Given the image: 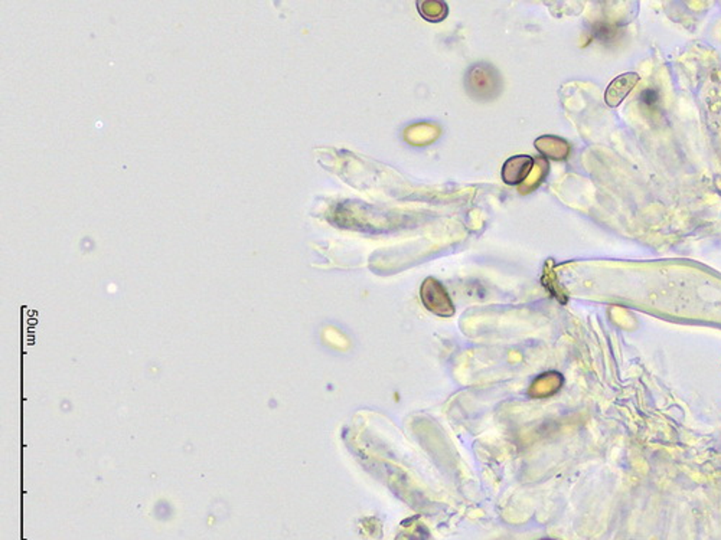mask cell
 I'll use <instances>...</instances> for the list:
<instances>
[{"instance_id":"1","label":"cell","mask_w":721,"mask_h":540,"mask_svg":"<svg viewBox=\"0 0 721 540\" xmlns=\"http://www.w3.org/2000/svg\"><path fill=\"white\" fill-rule=\"evenodd\" d=\"M504 81L499 71L488 64L479 62L472 65L465 75V89L476 101H492L502 92Z\"/></svg>"},{"instance_id":"2","label":"cell","mask_w":721,"mask_h":540,"mask_svg":"<svg viewBox=\"0 0 721 540\" xmlns=\"http://www.w3.org/2000/svg\"><path fill=\"white\" fill-rule=\"evenodd\" d=\"M420 299L424 307L433 314L440 317H450L455 314V304L449 292L436 278L428 277L423 281L420 288Z\"/></svg>"},{"instance_id":"3","label":"cell","mask_w":721,"mask_h":540,"mask_svg":"<svg viewBox=\"0 0 721 540\" xmlns=\"http://www.w3.org/2000/svg\"><path fill=\"white\" fill-rule=\"evenodd\" d=\"M536 160L531 156L516 155L509 158L502 166V180L509 186H518L530 177Z\"/></svg>"},{"instance_id":"4","label":"cell","mask_w":721,"mask_h":540,"mask_svg":"<svg viewBox=\"0 0 721 540\" xmlns=\"http://www.w3.org/2000/svg\"><path fill=\"white\" fill-rule=\"evenodd\" d=\"M641 77L636 72H624L616 77L605 92V103L609 107H617L638 85Z\"/></svg>"},{"instance_id":"5","label":"cell","mask_w":721,"mask_h":540,"mask_svg":"<svg viewBox=\"0 0 721 540\" xmlns=\"http://www.w3.org/2000/svg\"><path fill=\"white\" fill-rule=\"evenodd\" d=\"M534 145L543 156L553 160H563L570 153L568 143L555 136H541L534 141Z\"/></svg>"},{"instance_id":"6","label":"cell","mask_w":721,"mask_h":540,"mask_svg":"<svg viewBox=\"0 0 721 540\" xmlns=\"http://www.w3.org/2000/svg\"><path fill=\"white\" fill-rule=\"evenodd\" d=\"M416 6L421 18L435 23L446 19L449 13L448 4L440 2V0H418Z\"/></svg>"},{"instance_id":"7","label":"cell","mask_w":721,"mask_h":540,"mask_svg":"<svg viewBox=\"0 0 721 540\" xmlns=\"http://www.w3.org/2000/svg\"><path fill=\"white\" fill-rule=\"evenodd\" d=\"M543 540H554V539H543Z\"/></svg>"}]
</instances>
